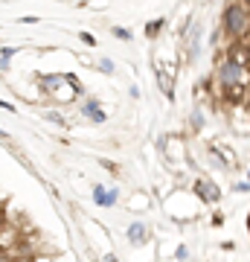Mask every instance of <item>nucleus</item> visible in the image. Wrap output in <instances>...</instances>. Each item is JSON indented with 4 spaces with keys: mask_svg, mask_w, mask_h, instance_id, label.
<instances>
[{
    "mask_svg": "<svg viewBox=\"0 0 250 262\" xmlns=\"http://www.w3.org/2000/svg\"><path fill=\"white\" fill-rule=\"evenodd\" d=\"M224 27H227V32H233V35L244 32V29H247V9L239 6V3L227 6V12H224Z\"/></svg>",
    "mask_w": 250,
    "mask_h": 262,
    "instance_id": "f257e3e1",
    "label": "nucleus"
},
{
    "mask_svg": "<svg viewBox=\"0 0 250 262\" xmlns=\"http://www.w3.org/2000/svg\"><path fill=\"white\" fill-rule=\"evenodd\" d=\"M221 84H227V88H233V84H239L241 79V64H236V61H230V64H224L221 67Z\"/></svg>",
    "mask_w": 250,
    "mask_h": 262,
    "instance_id": "f03ea898",
    "label": "nucleus"
},
{
    "mask_svg": "<svg viewBox=\"0 0 250 262\" xmlns=\"http://www.w3.org/2000/svg\"><path fill=\"white\" fill-rule=\"evenodd\" d=\"M143 239H146V227L134 225V227H131V242H143Z\"/></svg>",
    "mask_w": 250,
    "mask_h": 262,
    "instance_id": "7ed1b4c3",
    "label": "nucleus"
},
{
    "mask_svg": "<svg viewBox=\"0 0 250 262\" xmlns=\"http://www.w3.org/2000/svg\"><path fill=\"white\" fill-rule=\"evenodd\" d=\"M96 201H99V204H111L113 195H108V192H102V189H96Z\"/></svg>",
    "mask_w": 250,
    "mask_h": 262,
    "instance_id": "20e7f679",
    "label": "nucleus"
},
{
    "mask_svg": "<svg viewBox=\"0 0 250 262\" xmlns=\"http://www.w3.org/2000/svg\"><path fill=\"white\" fill-rule=\"evenodd\" d=\"M105 262H113V256H105Z\"/></svg>",
    "mask_w": 250,
    "mask_h": 262,
    "instance_id": "39448f33",
    "label": "nucleus"
},
{
    "mask_svg": "<svg viewBox=\"0 0 250 262\" xmlns=\"http://www.w3.org/2000/svg\"><path fill=\"white\" fill-rule=\"evenodd\" d=\"M0 262H6V259H3V256H0Z\"/></svg>",
    "mask_w": 250,
    "mask_h": 262,
    "instance_id": "423d86ee",
    "label": "nucleus"
}]
</instances>
